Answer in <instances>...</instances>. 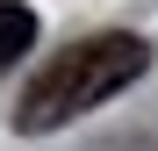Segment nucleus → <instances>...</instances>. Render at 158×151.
<instances>
[{"mask_svg":"<svg viewBox=\"0 0 158 151\" xmlns=\"http://www.w3.org/2000/svg\"><path fill=\"white\" fill-rule=\"evenodd\" d=\"M151 72V43L144 36H86V43H72L65 58H50L29 94H22V108H15V130H29V137H50V130H65V122L79 115H94L101 101H115L122 86H137Z\"/></svg>","mask_w":158,"mask_h":151,"instance_id":"nucleus-1","label":"nucleus"},{"mask_svg":"<svg viewBox=\"0 0 158 151\" xmlns=\"http://www.w3.org/2000/svg\"><path fill=\"white\" fill-rule=\"evenodd\" d=\"M29 43H36V15L22 0H0V65H15Z\"/></svg>","mask_w":158,"mask_h":151,"instance_id":"nucleus-2","label":"nucleus"}]
</instances>
